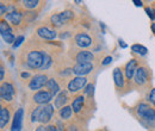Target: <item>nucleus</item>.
Masks as SVG:
<instances>
[{
  "mask_svg": "<svg viewBox=\"0 0 155 131\" xmlns=\"http://www.w3.org/2000/svg\"><path fill=\"white\" fill-rule=\"evenodd\" d=\"M15 93H16V91H15V87H13L12 84L4 82L1 85V87H0V97H1L2 100L11 101L13 99V97H15Z\"/></svg>",
  "mask_w": 155,
  "mask_h": 131,
  "instance_id": "nucleus-5",
  "label": "nucleus"
},
{
  "mask_svg": "<svg viewBox=\"0 0 155 131\" xmlns=\"http://www.w3.org/2000/svg\"><path fill=\"white\" fill-rule=\"evenodd\" d=\"M146 12H147V15H148L149 18L152 19V20H154L155 19V10L150 8V7H146Z\"/></svg>",
  "mask_w": 155,
  "mask_h": 131,
  "instance_id": "nucleus-29",
  "label": "nucleus"
},
{
  "mask_svg": "<svg viewBox=\"0 0 155 131\" xmlns=\"http://www.w3.org/2000/svg\"><path fill=\"white\" fill-rule=\"evenodd\" d=\"M10 120V112L6 107H1L0 109V128L4 129L6 126V124Z\"/></svg>",
  "mask_w": 155,
  "mask_h": 131,
  "instance_id": "nucleus-19",
  "label": "nucleus"
},
{
  "mask_svg": "<svg viewBox=\"0 0 155 131\" xmlns=\"http://www.w3.org/2000/svg\"><path fill=\"white\" fill-rule=\"evenodd\" d=\"M152 31L155 34V23H153V24H152Z\"/></svg>",
  "mask_w": 155,
  "mask_h": 131,
  "instance_id": "nucleus-39",
  "label": "nucleus"
},
{
  "mask_svg": "<svg viewBox=\"0 0 155 131\" xmlns=\"http://www.w3.org/2000/svg\"><path fill=\"white\" fill-rule=\"evenodd\" d=\"M36 131H47V126H44V125H39L38 128L36 129Z\"/></svg>",
  "mask_w": 155,
  "mask_h": 131,
  "instance_id": "nucleus-35",
  "label": "nucleus"
},
{
  "mask_svg": "<svg viewBox=\"0 0 155 131\" xmlns=\"http://www.w3.org/2000/svg\"><path fill=\"white\" fill-rule=\"evenodd\" d=\"M149 101L155 106V88H153L150 94H149Z\"/></svg>",
  "mask_w": 155,
  "mask_h": 131,
  "instance_id": "nucleus-30",
  "label": "nucleus"
},
{
  "mask_svg": "<svg viewBox=\"0 0 155 131\" xmlns=\"http://www.w3.org/2000/svg\"><path fill=\"white\" fill-rule=\"evenodd\" d=\"M84 101H85V98L84 95H78L77 98L73 100V104H72V109L75 113H79L81 111L82 106H84Z\"/></svg>",
  "mask_w": 155,
  "mask_h": 131,
  "instance_id": "nucleus-20",
  "label": "nucleus"
},
{
  "mask_svg": "<svg viewBox=\"0 0 155 131\" xmlns=\"http://www.w3.org/2000/svg\"><path fill=\"white\" fill-rule=\"evenodd\" d=\"M134 77H135V81L137 85H144L147 82V80H148V72H147V69L143 68V67L137 68Z\"/></svg>",
  "mask_w": 155,
  "mask_h": 131,
  "instance_id": "nucleus-12",
  "label": "nucleus"
},
{
  "mask_svg": "<svg viewBox=\"0 0 155 131\" xmlns=\"http://www.w3.org/2000/svg\"><path fill=\"white\" fill-rule=\"evenodd\" d=\"M5 12H6V7L4 4H1V15H5Z\"/></svg>",
  "mask_w": 155,
  "mask_h": 131,
  "instance_id": "nucleus-37",
  "label": "nucleus"
},
{
  "mask_svg": "<svg viewBox=\"0 0 155 131\" xmlns=\"http://www.w3.org/2000/svg\"><path fill=\"white\" fill-rule=\"evenodd\" d=\"M119 45H120V47H122L123 49H125V48L128 47V45H127V44L124 43V41H123V39H119Z\"/></svg>",
  "mask_w": 155,
  "mask_h": 131,
  "instance_id": "nucleus-34",
  "label": "nucleus"
},
{
  "mask_svg": "<svg viewBox=\"0 0 155 131\" xmlns=\"http://www.w3.org/2000/svg\"><path fill=\"white\" fill-rule=\"evenodd\" d=\"M75 43L81 48H87L92 44V39L86 34H78L75 36Z\"/></svg>",
  "mask_w": 155,
  "mask_h": 131,
  "instance_id": "nucleus-13",
  "label": "nucleus"
},
{
  "mask_svg": "<svg viewBox=\"0 0 155 131\" xmlns=\"http://www.w3.org/2000/svg\"><path fill=\"white\" fill-rule=\"evenodd\" d=\"M53 97L54 95L49 91H39L34 95V100H35V103H37L42 106V105H48L50 103V100L53 99Z\"/></svg>",
  "mask_w": 155,
  "mask_h": 131,
  "instance_id": "nucleus-8",
  "label": "nucleus"
},
{
  "mask_svg": "<svg viewBox=\"0 0 155 131\" xmlns=\"http://www.w3.org/2000/svg\"><path fill=\"white\" fill-rule=\"evenodd\" d=\"M111 61H112V57H111V56H106L105 58H104V61L101 62V64H103V66H106V64L111 63Z\"/></svg>",
  "mask_w": 155,
  "mask_h": 131,
  "instance_id": "nucleus-31",
  "label": "nucleus"
},
{
  "mask_svg": "<svg viewBox=\"0 0 155 131\" xmlns=\"http://www.w3.org/2000/svg\"><path fill=\"white\" fill-rule=\"evenodd\" d=\"M137 113L140 114L141 118L149 120V122H155V110L148 106L147 104H140L137 107Z\"/></svg>",
  "mask_w": 155,
  "mask_h": 131,
  "instance_id": "nucleus-4",
  "label": "nucleus"
},
{
  "mask_svg": "<svg viewBox=\"0 0 155 131\" xmlns=\"http://www.w3.org/2000/svg\"><path fill=\"white\" fill-rule=\"evenodd\" d=\"M38 0H24L23 1V6L25 8H35V7L38 6Z\"/></svg>",
  "mask_w": 155,
  "mask_h": 131,
  "instance_id": "nucleus-25",
  "label": "nucleus"
},
{
  "mask_svg": "<svg viewBox=\"0 0 155 131\" xmlns=\"http://www.w3.org/2000/svg\"><path fill=\"white\" fill-rule=\"evenodd\" d=\"M47 88L49 90V92L53 94V95H56L58 93H60V87H58V84L54 80V79H49L48 82H47Z\"/></svg>",
  "mask_w": 155,
  "mask_h": 131,
  "instance_id": "nucleus-21",
  "label": "nucleus"
},
{
  "mask_svg": "<svg viewBox=\"0 0 155 131\" xmlns=\"http://www.w3.org/2000/svg\"><path fill=\"white\" fill-rule=\"evenodd\" d=\"M4 74H5V68H4V66H1V68H0V79L1 80H4Z\"/></svg>",
  "mask_w": 155,
  "mask_h": 131,
  "instance_id": "nucleus-33",
  "label": "nucleus"
},
{
  "mask_svg": "<svg viewBox=\"0 0 155 131\" xmlns=\"http://www.w3.org/2000/svg\"><path fill=\"white\" fill-rule=\"evenodd\" d=\"M37 34H38L39 37L44 38V39H54L56 38V32L54 30H50L45 26H42L37 29Z\"/></svg>",
  "mask_w": 155,
  "mask_h": 131,
  "instance_id": "nucleus-15",
  "label": "nucleus"
},
{
  "mask_svg": "<svg viewBox=\"0 0 155 131\" xmlns=\"http://www.w3.org/2000/svg\"><path fill=\"white\" fill-rule=\"evenodd\" d=\"M54 114V106L53 105H42L36 107L31 113L32 122H41L42 124L48 123Z\"/></svg>",
  "mask_w": 155,
  "mask_h": 131,
  "instance_id": "nucleus-1",
  "label": "nucleus"
},
{
  "mask_svg": "<svg viewBox=\"0 0 155 131\" xmlns=\"http://www.w3.org/2000/svg\"><path fill=\"white\" fill-rule=\"evenodd\" d=\"M21 77H29V73H21Z\"/></svg>",
  "mask_w": 155,
  "mask_h": 131,
  "instance_id": "nucleus-38",
  "label": "nucleus"
},
{
  "mask_svg": "<svg viewBox=\"0 0 155 131\" xmlns=\"http://www.w3.org/2000/svg\"><path fill=\"white\" fill-rule=\"evenodd\" d=\"M93 69V64L92 63H77L73 67V73L77 74L78 76H84V75L91 73Z\"/></svg>",
  "mask_w": 155,
  "mask_h": 131,
  "instance_id": "nucleus-9",
  "label": "nucleus"
},
{
  "mask_svg": "<svg viewBox=\"0 0 155 131\" xmlns=\"http://www.w3.org/2000/svg\"><path fill=\"white\" fill-rule=\"evenodd\" d=\"M48 82V79L44 74H37L35 75L30 82H29V88L32 90V91H36V90H39L41 87H43L44 85H47Z\"/></svg>",
  "mask_w": 155,
  "mask_h": 131,
  "instance_id": "nucleus-6",
  "label": "nucleus"
},
{
  "mask_svg": "<svg viewBox=\"0 0 155 131\" xmlns=\"http://www.w3.org/2000/svg\"><path fill=\"white\" fill-rule=\"evenodd\" d=\"M43 57H44V54L41 53V51H37V50L30 51L28 54V57H26V64L31 69L41 68L42 64H43Z\"/></svg>",
  "mask_w": 155,
  "mask_h": 131,
  "instance_id": "nucleus-2",
  "label": "nucleus"
},
{
  "mask_svg": "<svg viewBox=\"0 0 155 131\" xmlns=\"http://www.w3.org/2000/svg\"><path fill=\"white\" fill-rule=\"evenodd\" d=\"M131 50H133L134 53H136V54L142 55V56L147 55V53H148V49H147L146 47L141 45V44H134V45H131Z\"/></svg>",
  "mask_w": 155,
  "mask_h": 131,
  "instance_id": "nucleus-23",
  "label": "nucleus"
},
{
  "mask_svg": "<svg viewBox=\"0 0 155 131\" xmlns=\"http://www.w3.org/2000/svg\"><path fill=\"white\" fill-rule=\"evenodd\" d=\"M58 18H60L61 24L67 23L68 20H71V19L74 17V15H73V12H72V11H63V12L58 13Z\"/></svg>",
  "mask_w": 155,
  "mask_h": 131,
  "instance_id": "nucleus-22",
  "label": "nucleus"
},
{
  "mask_svg": "<svg viewBox=\"0 0 155 131\" xmlns=\"http://www.w3.org/2000/svg\"><path fill=\"white\" fill-rule=\"evenodd\" d=\"M23 19V15L20 12H17V11H12L10 13L6 15V20H8L10 23L15 24V25H18Z\"/></svg>",
  "mask_w": 155,
  "mask_h": 131,
  "instance_id": "nucleus-16",
  "label": "nucleus"
},
{
  "mask_svg": "<svg viewBox=\"0 0 155 131\" xmlns=\"http://www.w3.org/2000/svg\"><path fill=\"white\" fill-rule=\"evenodd\" d=\"M67 100H68V97H67V93L66 92H60V93L58 94V97L55 98V107L56 109H63L64 106V104L67 103Z\"/></svg>",
  "mask_w": 155,
  "mask_h": 131,
  "instance_id": "nucleus-18",
  "label": "nucleus"
},
{
  "mask_svg": "<svg viewBox=\"0 0 155 131\" xmlns=\"http://www.w3.org/2000/svg\"><path fill=\"white\" fill-rule=\"evenodd\" d=\"M86 84H87V79L86 77H84V76H77V77H74L73 80L69 81L68 90H69V92H78L79 90L84 88L86 86Z\"/></svg>",
  "mask_w": 155,
  "mask_h": 131,
  "instance_id": "nucleus-7",
  "label": "nucleus"
},
{
  "mask_svg": "<svg viewBox=\"0 0 155 131\" xmlns=\"http://www.w3.org/2000/svg\"><path fill=\"white\" fill-rule=\"evenodd\" d=\"M23 117H24V110L23 109H18L15 117H13V122H12V126H11V131H20L21 126H23Z\"/></svg>",
  "mask_w": 155,
  "mask_h": 131,
  "instance_id": "nucleus-10",
  "label": "nucleus"
},
{
  "mask_svg": "<svg viewBox=\"0 0 155 131\" xmlns=\"http://www.w3.org/2000/svg\"><path fill=\"white\" fill-rule=\"evenodd\" d=\"M0 32H1V37L2 39L8 43V44H13L16 38H15V35L12 34V29L10 28L8 23H6V20H1L0 21Z\"/></svg>",
  "mask_w": 155,
  "mask_h": 131,
  "instance_id": "nucleus-3",
  "label": "nucleus"
},
{
  "mask_svg": "<svg viewBox=\"0 0 155 131\" xmlns=\"http://www.w3.org/2000/svg\"><path fill=\"white\" fill-rule=\"evenodd\" d=\"M47 131H58L55 125H48L47 126Z\"/></svg>",
  "mask_w": 155,
  "mask_h": 131,
  "instance_id": "nucleus-32",
  "label": "nucleus"
},
{
  "mask_svg": "<svg viewBox=\"0 0 155 131\" xmlns=\"http://www.w3.org/2000/svg\"><path fill=\"white\" fill-rule=\"evenodd\" d=\"M136 70H137V61L136 60H130L125 66V76H127V79L131 80L133 76H135Z\"/></svg>",
  "mask_w": 155,
  "mask_h": 131,
  "instance_id": "nucleus-14",
  "label": "nucleus"
},
{
  "mask_svg": "<svg viewBox=\"0 0 155 131\" xmlns=\"http://www.w3.org/2000/svg\"><path fill=\"white\" fill-rule=\"evenodd\" d=\"M93 58H94L93 54L91 51H88V50H81V51L78 53L77 56H75V60H77L78 63H92Z\"/></svg>",
  "mask_w": 155,
  "mask_h": 131,
  "instance_id": "nucleus-11",
  "label": "nucleus"
},
{
  "mask_svg": "<svg viewBox=\"0 0 155 131\" xmlns=\"http://www.w3.org/2000/svg\"><path fill=\"white\" fill-rule=\"evenodd\" d=\"M134 4H135V6H137V7H141L142 6V1L141 0H134Z\"/></svg>",
  "mask_w": 155,
  "mask_h": 131,
  "instance_id": "nucleus-36",
  "label": "nucleus"
},
{
  "mask_svg": "<svg viewBox=\"0 0 155 131\" xmlns=\"http://www.w3.org/2000/svg\"><path fill=\"white\" fill-rule=\"evenodd\" d=\"M24 39H25V38H24V36H18V37L16 38V41H15V43L12 44V47H13V49H16V48H18V47H19V45H20V44H21V43L24 42Z\"/></svg>",
  "mask_w": 155,
  "mask_h": 131,
  "instance_id": "nucleus-27",
  "label": "nucleus"
},
{
  "mask_svg": "<svg viewBox=\"0 0 155 131\" xmlns=\"http://www.w3.org/2000/svg\"><path fill=\"white\" fill-rule=\"evenodd\" d=\"M114 81L118 88H122L124 86V77H123V73L119 68H115L114 69Z\"/></svg>",
  "mask_w": 155,
  "mask_h": 131,
  "instance_id": "nucleus-17",
  "label": "nucleus"
},
{
  "mask_svg": "<svg viewBox=\"0 0 155 131\" xmlns=\"http://www.w3.org/2000/svg\"><path fill=\"white\" fill-rule=\"evenodd\" d=\"M51 57L49 56L48 54H44V57H43V64L41 67V69H48L50 66H51Z\"/></svg>",
  "mask_w": 155,
  "mask_h": 131,
  "instance_id": "nucleus-26",
  "label": "nucleus"
},
{
  "mask_svg": "<svg viewBox=\"0 0 155 131\" xmlns=\"http://www.w3.org/2000/svg\"><path fill=\"white\" fill-rule=\"evenodd\" d=\"M72 113H73V110H72L71 106H64L63 109L60 110V116H61L62 119H68V118H71Z\"/></svg>",
  "mask_w": 155,
  "mask_h": 131,
  "instance_id": "nucleus-24",
  "label": "nucleus"
},
{
  "mask_svg": "<svg viewBox=\"0 0 155 131\" xmlns=\"http://www.w3.org/2000/svg\"><path fill=\"white\" fill-rule=\"evenodd\" d=\"M93 88H94V86L92 85V84H90V85H87L86 86V88H85V94H87V95H90V97H92L93 95Z\"/></svg>",
  "mask_w": 155,
  "mask_h": 131,
  "instance_id": "nucleus-28",
  "label": "nucleus"
}]
</instances>
